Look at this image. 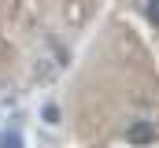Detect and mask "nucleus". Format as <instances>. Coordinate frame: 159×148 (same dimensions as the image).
Here are the masks:
<instances>
[{
  "instance_id": "2",
  "label": "nucleus",
  "mask_w": 159,
  "mask_h": 148,
  "mask_svg": "<svg viewBox=\"0 0 159 148\" xmlns=\"http://www.w3.org/2000/svg\"><path fill=\"white\" fill-rule=\"evenodd\" d=\"M0 148H26L22 145V133L19 130H4L0 133Z\"/></svg>"
},
{
  "instance_id": "3",
  "label": "nucleus",
  "mask_w": 159,
  "mask_h": 148,
  "mask_svg": "<svg viewBox=\"0 0 159 148\" xmlns=\"http://www.w3.org/2000/svg\"><path fill=\"white\" fill-rule=\"evenodd\" d=\"M41 118H44L48 126H56V122H59V108H56V104H44V108H41Z\"/></svg>"
},
{
  "instance_id": "1",
  "label": "nucleus",
  "mask_w": 159,
  "mask_h": 148,
  "mask_svg": "<svg viewBox=\"0 0 159 148\" xmlns=\"http://www.w3.org/2000/svg\"><path fill=\"white\" fill-rule=\"evenodd\" d=\"M156 137V130L148 126V122H137V126H129V145H148Z\"/></svg>"
},
{
  "instance_id": "4",
  "label": "nucleus",
  "mask_w": 159,
  "mask_h": 148,
  "mask_svg": "<svg viewBox=\"0 0 159 148\" xmlns=\"http://www.w3.org/2000/svg\"><path fill=\"white\" fill-rule=\"evenodd\" d=\"M144 15H148V22H152V26H159V0H148Z\"/></svg>"
}]
</instances>
